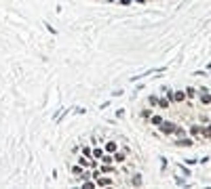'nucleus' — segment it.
<instances>
[{"label": "nucleus", "instance_id": "nucleus-5", "mask_svg": "<svg viewBox=\"0 0 211 189\" xmlns=\"http://www.w3.org/2000/svg\"><path fill=\"white\" fill-rule=\"evenodd\" d=\"M101 154H103L101 149H95V151H93V156H95V158H101Z\"/></svg>", "mask_w": 211, "mask_h": 189}, {"label": "nucleus", "instance_id": "nucleus-6", "mask_svg": "<svg viewBox=\"0 0 211 189\" xmlns=\"http://www.w3.org/2000/svg\"><path fill=\"white\" fill-rule=\"evenodd\" d=\"M203 132H205V134H207V137H209V139H211V126H207V128H205V130H203Z\"/></svg>", "mask_w": 211, "mask_h": 189}, {"label": "nucleus", "instance_id": "nucleus-2", "mask_svg": "<svg viewBox=\"0 0 211 189\" xmlns=\"http://www.w3.org/2000/svg\"><path fill=\"white\" fill-rule=\"evenodd\" d=\"M173 99H175V101H184V99H186V95L180 91V93H175V97H173Z\"/></svg>", "mask_w": 211, "mask_h": 189}, {"label": "nucleus", "instance_id": "nucleus-3", "mask_svg": "<svg viewBox=\"0 0 211 189\" xmlns=\"http://www.w3.org/2000/svg\"><path fill=\"white\" fill-rule=\"evenodd\" d=\"M201 99H203V103H209V101H211V97H209L207 93H201Z\"/></svg>", "mask_w": 211, "mask_h": 189}, {"label": "nucleus", "instance_id": "nucleus-1", "mask_svg": "<svg viewBox=\"0 0 211 189\" xmlns=\"http://www.w3.org/2000/svg\"><path fill=\"white\" fill-rule=\"evenodd\" d=\"M163 130H165V132H173L175 126H173V124H163Z\"/></svg>", "mask_w": 211, "mask_h": 189}, {"label": "nucleus", "instance_id": "nucleus-4", "mask_svg": "<svg viewBox=\"0 0 211 189\" xmlns=\"http://www.w3.org/2000/svg\"><path fill=\"white\" fill-rule=\"evenodd\" d=\"M152 122H154V124H163V118H161V116H154Z\"/></svg>", "mask_w": 211, "mask_h": 189}]
</instances>
